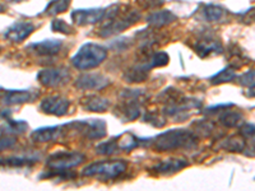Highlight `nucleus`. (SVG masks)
<instances>
[{"mask_svg":"<svg viewBox=\"0 0 255 191\" xmlns=\"http://www.w3.org/2000/svg\"><path fill=\"white\" fill-rule=\"evenodd\" d=\"M140 20V13L128 4L116 3L106 8L102 26L99 31V36L109 38L119 35L125 29L138 23Z\"/></svg>","mask_w":255,"mask_h":191,"instance_id":"nucleus-1","label":"nucleus"},{"mask_svg":"<svg viewBox=\"0 0 255 191\" xmlns=\"http://www.w3.org/2000/svg\"><path fill=\"white\" fill-rule=\"evenodd\" d=\"M157 98L165 103V107L162 108L163 115L170 116L175 121H185L191 115V111L202 108L200 99L185 97L181 91L174 87L166 88Z\"/></svg>","mask_w":255,"mask_h":191,"instance_id":"nucleus-2","label":"nucleus"},{"mask_svg":"<svg viewBox=\"0 0 255 191\" xmlns=\"http://www.w3.org/2000/svg\"><path fill=\"white\" fill-rule=\"evenodd\" d=\"M198 145V135L189 129H170L152 138L151 144L156 152H174L179 149L190 151Z\"/></svg>","mask_w":255,"mask_h":191,"instance_id":"nucleus-3","label":"nucleus"},{"mask_svg":"<svg viewBox=\"0 0 255 191\" xmlns=\"http://www.w3.org/2000/svg\"><path fill=\"white\" fill-rule=\"evenodd\" d=\"M145 99V91L138 88H125L119 93V102L115 106L114 115L123 122L134 121L142 115Z\"/></svg>","mask_w":255,"mask_h":191,"instance_id":"nucleus-4","label":"nucleus"},{"mask_svg":"<svg viewBox=\"0 0 255 191\" xmlns=\"http://www.w3.org/2000/svg\"><path fill=\"white\" fill-rule=\"evenodd\" d=\"M108 58V49L95 42L82 45L70 59L73 67L79 70H91L100 67Z\"/></svg>","mask_w":255,"mask_h":191,"instance_id":"nucleus-5","label":"nucleus"},{"mask_svg":"<svg viewBox=\"0 0 255 191\" xmlns=\"http://www.w3.org/2000/svg\"><path fill=\"white\" fill-rule=\"evenodd\" d=\"M65 130L88 140H100L108 134V124L102 119H86L68 122Z\"/></svg>","mask_w":255,"mask_h":191,"instance_id":"nucleus-6","label":"nucleus"},{"mask_svg":"<svg viewBox=\"0 0 255 191\" xmlns=\"http://www.w3.org/2000/svg\"><path fill=\"white\" fill-rule=\"evenodd\" d=\"M128 168V163L123 159H115V161H101L88 165L82 171V175L87 177H97L101 181L114 180L116 177L122 176Z\"/></svg>","mask_w":255,"mask_h":191,"instance_id":"nucleus-7","label":"nucleus"},{"mask_svg":"<svg viewBox=\"0 0 255 191\" xmlns=\"http://www.w3.org/2000/svg\"><path fill=\"white\" fill-rule=\"evenodd\" d=\"M86 161V156L79 152L59 151L52 153L46 159V168L51 171H65L78 167Z\"/></svg>","mask_w":255,"mask_h":191,"instance_id":"nucleus-8","label":"nucleus"},{"mask_svg":"<svg viewBox=\"0 0 255 191\" xmlns=\"http://www.w3.org/2000/svg\"><path fill=\"white\" fill-rule=\"evenodd\" d=\"M72 78V73L67 67L46 68L38 72L37 81L41 86L47 88H60L68 84Z\"/></svg>","mask_w":255,"mask_h":191,"instance_id":"nucleus-9","label":"nucleus"},{"mask_svg":"<svg viewBox=\"0 0 255 191\" xmlns=\"http://www.w3.org/2000/svg\"><path fill=\"white\" fill-rule=\"evenodd\" d=\"M191 49L197 52L200 59H207L209 56L218 55L222 52V44L221 41L216 38L213 33L202 32L197 38L194 44L191 45Z\"/></svg>","mask_w":255,"mask_h":191,"instance_id":"nucleus-10","label":"nucleus"},{"mask_svg":"<svg viewBox=\"0 0 255 191\" xmlns=\"http://www.w3.org/2000/svg\"><path fill=\"white\" fill-rule=\"evenodd\" d=\"M111 84V79L101 73H86L74 82V87L81 91H102Z\"/></svg>","mask_w":255,"mask_h":191,"instance_id":"nucleus-11","label":"nucleus"},{"mask_svg":"<svg viewBox=\"0 0 255 191\" xmlns=\"http://www.w3.org/2000/svg\"><path fill=\"white\" fill-rule=\"evenodd\" d=\"M70 101L61 96H50L41 101L40 108L41 112L52 116H65L69 111Z\"/></svg>","mask_w":255,"mask_h":191,"instance_id":"nucleus-12","label":"nucleus"},{"mask_svg":"<svg viewBox=\"0 0 255 191\" xmlns=\"http://www.w3.org/2000/svg\"><path fill=\"white\" fill-rule=\"evenodd\" d=\"M105 12H106V8L76 9L72 12V20L73 23L78 27L100 23L104 19Z\"/></svg>","mask_w":255,"mask_h":191,"instance_id":"nucleus-13","label":"nucleus"},{"mask_svg":"<svg viewBox=\"0 0 255 191\" xmlns=\"http://www.w3.org/2000/svg\"><path fill=\"white\" fill-rule=\"evenodd\" d=\"M63 49V41L56 38H49V40L40 41L27 46V50L31 51L33 55L41 56V58H52L56 56Z\"/></svg>","mask_w":255,"mask_h":191,"instance_id":"nucleus-14","label":"nucleus"},{"mask_svg":"<svg viewBox=\"0 0 255 191\" xmlns=\"http://www.w3.org/2000/svg\"><path fill=\"white\" fill-rule=\"evenodd\" d=\"M35 29L36 26L32 22L19 20V22H15L14 24H12L4 32V37L13 44H19V42L26 40L29 35H32Z\"/></svg>","mask_w":255,"mask_h":191,"instance_id":"nucleus-15","label":"nucleus"},{"mask_svg":"<svg viewBox=\"0 0 255 191\" xmlns=\"http://www.w3.org/2000/svg\"><path fill=\"white\" fill-rule=\"evenodd\" d=\"M188 166L189 162L184 158H166L157 165L152 166L149 170L154 175H159V176H171V175L181 171Z\"/></svg>","mask_w":255,"mask_h":191,"instance_id":"nucleus-16","label":"nucleus"},{"mask_svg":"<svg viewBox=\"0 0 255 191\" xmlns=\"http://www.w3.org/2000/svg\"><path fill=\"white\" fill-rule=\"evenodd\" d=\"M64 135V125L38 127L31 133V139L36 143H49Z\"/></svg>","mask_w":255,"mask_h":191,"instance_id":"nucleus-17","label":"nucleus"},{"mask_svg":"<svg viewBox=\"0 0 255 191\" xmlns=\"http://www.w3.org/2000/svg\"><path fill=\"white\" fill-rule=\"evenodd\" d=\"M82 108L90 112H106L110 108L111 101L105 97H100L97 95H91L86 96L79 101Z\"/></svg>","mask_w":255,"mask_h":191,"instance_id":"nucleus-18","label":"nucleus"},{"mask_svg":"<svg viewBox=\"0 0 255 191\" xmlns=\"http://www.w3.org/2000/svg\"><path fill=\"white\" fill-rule=\"evenodd\" d=\"M149 72L151 70L148 69L147 65L140 60L138 64L125 70L123 74V79L129 84H139L147 81L149 77Z\"/></svg>","mask_w":255,"mask_h":191,"instance_id":"nucleus-19","label":"nucleus"},{"mask_svg":"<svg viewBox=\"0 0 255 191\" xmlns=\"http://www.w3.org/2000/svg\"><path fill=\"white\" fill-rule=\"evenodd\" d=\"M38 97L37 91H8L4 96V103L5 104H23L33 102Z\"/></svg>","mask_w":255,"mask_h":191,"instance_id":"nucleus-20","label":"nucleus"},{"mask_svg":"<svg viewBox=\"0 0 255 191\" xmlns=\"http://www.w3.org/2000/svg\"><path fill=\"white\" fill-rule=\"evenodd\" d=\"M175 20H177V17L170 10H158V12L152 13L147 17V23L153 29L168 26V24L174 23Z\"/></svg>","mask_w":255,"mask_h":191,"instance_id":"nucleus-21","label":"nucleus"},{"mask_svg":"<svg viewBox=\"0 0 255 191\" xmlns=\"http://www.w3.org/2000/svg\"><path fill=\"white\" fill-rule=\"evenodd\" d=\"M227 10L222 5L216 4H207L202 8V17L209 23H217L226 18Z\"/></svg>","mask_w":255,"mask_h":191,"instance_id":"nucleus-22","label":"nucleus"},{"mask_svg":"<svg viewBox=\"0 0 255 191\" xmlns=\"http://www.w3.org/2000/svg\"><path fill=\"white\" fill-rule=\"evenodd\" d=\"M40 154H33V156H17L9 157V158L0 159V165H5L9 167L22 168V167H31L35 163L38 162Z\"/></svg>","mask_w":255,"mask_h":191,"instance_id":"nucleus-23","label":"nucleus"},{"mask_svg":"<svg viewBox=\"0 0 255 191\" xmlns=\"http://www.w3.org/2000/svg\"><path fill=\"white\" fill-rule=\"evenodd\" d=\"M28 129V124L26 121H22V120H12L6 119V122L0 126V133L6 134V135H19V134H23L24 131H27Z\"/></svg>","mask_w":255,"mask_h":191,"instance_id":"nucleus-24","label":"nucleus"},{"mask_svg":"<svg viewBox=\"0 0 255 191\" xmlns=\"http://www.w3.org/2000/svg\"><path fill=\"white\" fill-rule=\"evenodd\" d=\"M218 147L227 152L240 153V152H244V149L247 148V142H245L244 136H230L227 139H223L218 144Z\"/></svg>","mask_w":255,"mask_h":191,"instance_id":"nucleus-25","label":"nucleus"},{"mask_svg":"<svg viewBox=\"0 0 255 191\" xmlns=\"http://www.w3.org/2000/svg\"><path fill=\"white\" fill-rule=\"evenodd\" d=\"M244 116L243 113L238 112V111H222L220 116H218V121L222 126L225 127H236L240 126L243 124Z\"/></svg>","mask_w":255,"mask_h":191,"instance_id":"nucleus-26","label":"nucleus"},{"mask_svg":"<svg viewBox=\"0 0 255 191\" xmlns=\"http://www.w3.org/2000/svg\"><path fill=\"white\" fill-rule=\"evenodd\" d=\"M70 3H72V0H51L44 9L42 14L47 15V17H56L61 13L67 12Z\"/></svg>","mask_w":255,"mask_h":191,"instance_id":"nucleus-27","label":"nucleus"},{"mask_svg":"<svg viewBox=\"0 0 255 191\" xmlns=\"http://www.w3.org/2000/svg\"><path fill=\"white\" fill-rule=\"evenodd\" d=\"M236 78V68L232 67V65H229V67L223 68L221 72L216 73L215 76H212L209 78L211 83L213 86H218V84L223 83H229V82H232Z\"/></svg>","mask_w":255,"mask_h":191,"instance_id":"nucleus-28","label":"nucleus"},{"mask_svg":"<svg viewBox=\"0 0 255 191\" xmlns=\"http://www.w3.org/2000/svg\"><path fill=\"white\" fill-rule=\"evenodd\" d=\"M95 149L96 153L100 154V156H113V154H116L120 152L119 147H118V142H116V136L106 140V142L100 143L99 145H96Z\"/></svg>","mask_w":255,"mask_h":191,"instance_id":"nucleus-29","label":"nucleus"},{"mask_svg":"<svg viewBox=\"0 0 255 191\" xmlns=\"http://www.w3.org/2000/svg\"><path fill=\"white\" fill-rule=\"evenodd\" d=\"M77 177V174H74V172L72 171V170H65V171H51V170H47V171L42 172V174L38 176V179L40 180H44V179H47V180H61V181H64V180H72V179H76Z\"/></svg>","mask_w":255,"mask_h":191,"instance_id":"nucleus-30","label":"nucleus"},{"mask_svg":"<svg viewBox=\"0 0 255 191\" xmlns=\"http://www.w3.org/2000/svg\"><path fill=\"white\" fill-rule=\"evenodd\" d=\"M51 31L55 32V33H61V35H65V36H70V35H74L76 33V29L73 28L70 24H68L65 20L63 19H54L51 22Z\"/></svg>","mask_w":255,"mask_h":191,"instance_id":"nucleus-31","label":"nucleus"},{"mask_svg":"<svg viewBox=\"0 0 255 191\" xmlns=\"http://www.w3.org/2000/svg\"><path fill=\"white\" fill-rule=\"evenodd\" d=\"M143 121L145 122V124H149L151 126H154V127H163L166 125V119L163 117V116L159 115L157 111H148V112H145L144 115H143Z\"/></svg>","mask_w":255,"mask_h":191,"instance_id":"nucleus-32","label":"nucleus"},{"mask_svg":"<svg viewBox=\"0 0 255 191\" xmlns=\"http://www.w3.org/2000/svg\"><path fill=\"white\" fill-rule=\"evenodd\" d=\"M194 125L197 126L195 130L198 131V135L202 136H209L211 133L215 130V124L211 120H200V121H195Z\"/></svg>","mask_w":255,"mask_h":191,"instance_id":"nucleus-33","label":"nucleus"},{"mask_svg":"<svg viewBox=\"0 0 255 191\" xmlns=\"http://www.w3.org/2000/svg\"><path fill=\"white\" fill-rule=\"evenodd\" d=\"M239 83L248 90H254V69L248 70L243 76L239 77Z\"/></svg>","mask_w":255,"mask_h":191,"instance_id":"nucleus-34","label":"nucleus"},{"mask_svg":"<svg viewBox=\"0 0 255 191\" xmlns=\"http://www.w3.org/2000/svg\"><path fill=\"white\" fill-rule=\"evenodd\" d=\"M131 45H133V40L128 37H120L118 40H115L111 44V47H113L115 51H124V50L130 49Z\"/></svg>","mask_w":255,"mask_h":191,"instance_id":"nucleus-35","label":"nucleus"},{"mask_svg":"<svg viewBox=\"0 0 255 191\" xmlns=\"http://www.w3.org/2000/svg\"><path fill=\"white\" fill-rule=\"evenodd\" d=\"M166 0H136V4L143 9H156L161 8Z\"/></svg>","mask_w":255,"mask_h":191,"instance_id":"nucleus-36","label":"nucleus"},{"mask_svg":"<svg viewBox=\"0 0 255 191\" xmlns=\"http://www.w3.org/2000/svg\"><path fill=\"white\" fill-rule=\"evenodd\" d=\"M240 134L241 136L247 138V139H254V124L250 122H245V124L240 125Z\"/></svg>","mask_w":255,"mask_h":191,"instance_id":"nucleus-37","label":"nucleus"},{"mask_svg":"<svg viewBox=\"0 0 255 191\" xmlns=\"http://www.w3.org/2000/svg\"><path fill=\"white\" fill-rule=\"evenodd\" d=\"M17 140L12 136H1L0 138V152L5 151V149H10L12 147H14Z\"/></svg>","mask_w":255,"mask_h":191,"instance_id":"nucleus-38","label":"nucleus"},{"mask_svg":"<svg viewBox=\"0 0 255 191\" xmlns=\"http://www.w3.org/2000/svg\"><path fill=\"white\" fill-rule=\"evenodd\" d=\"M6 10V8L5 6L3 5V4H0V14H1V13H4Z\"/></svg>","mask_w":255,"mask_h":191,"instance_id":"nucleus-39","label":"nucleus"},{"mask_svg":"<svg viewBox=\"0 0 255 191\" xmlns=\"http://www.w3.org/2000/svg\"><path fill=\"white\" fill-rule=\"evenodd\" d=\"M9 1H12V3H22V1H26V0H9Z\"/></svg>","mask_w":255,"mask_h":191,"instance_id":"nucleus-40","label":"nucleus"}]
</instances>
